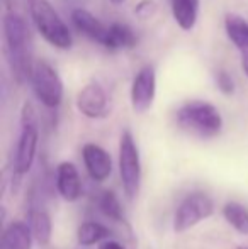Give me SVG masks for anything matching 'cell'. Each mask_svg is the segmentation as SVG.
Listing matches in <instances>:
<instances>
[{"label": "cell", "mask_w": 248, "mask_h": 249, "mask_svg": "<svg viewBox=\"0 0 248 249\" xmlns=\"http://www.w3.org/2000/svg\"><path fill=\"white\" fill-rule=\"evenodd\" d=\"M82 158L85 170L94 181H106L113 173L111 154L95 142H87L82 148Z\"/></svg>", "instance_id": "30bf717a"}, {"label": "cell", "mask_w": 248, "mask_h": 249, "mask_svg": "<svg viewBox=\"0 0 248 249\" xmlns=\"http://www.w3.org/2000/svg\"><path fill=\"white\" fill-rule=\"evenodd\" d=\"M119 175L126 198L133 200L141 187V160L134 138L124 131L119 139Z\"/></svg>", "instance_id": "8992f818"}, {"label": "cell", "mask_w": 248, "mask_h": 249, "mask_svg": "<svg viewBox=\"0 0 248 249\" xmlns=\"http://www.w3.org/2000/svg\"><path fill=\"white\" fill-rule=\"evenodd\" d=\"M38 141H39V129H38L36 112L33 105L26 102L20 110V134L16 148V160H14V170L19 177L26 175L33 166L38 151Z\"/></svg>", "instance_id": "277c9868"}, {"label": "cell", "mask_w": 248, "mask_h": 249, "mask_svg": "<svg viewBox=\"0 0 248 249\" xmlns=\"http://www.w3.org/2000/svg\"><path fill=\"white\" fill-rule=\"evenodd\" d=\"M109 229H107L104 224L100 222H83L82 226L76 231V239H78L80 246H94V244H99L100 241L107 239L109 237Z\"/></svg>", "instance_id": "ac0fdd59"}, {"label": "cell", "mask_w": 248, "mask_h": 249, "mask_svg": "<svg viewBox=\"0 0 248 249\" xmlns=\"http://www.w3.org/2000/svg\"><path fill=\"white\" fill-rule=\"evenodd\" d=\"M223 217L226 222L243 236H248V209L238 202H228L223 207Z\"/></svg>", "instance_id": "d6986e66"}, {"label": "cell", "mask_w": 248, "mask_h": 249, "mask_svg": "<svg viewBox=\"0 0 248 249\" xmlns=\"http://www.w3.org/2000/svg\"><path fill=\"white\" fill-rule=\"evenodd\" d=\"M111 2H113V3H116V5H119V3H123L124 0H111Z\"/></svg>", "instance_id": "d4e9b609"}, {"label": "cell", "mask_w": 248, "mask_h": 249, "mask_svg": "<svg viewBox=\"0 0 248 249\" xmlns=\"http://www.w3.org/2000/svg\"><path fill=\"white\" fill-rule=\"evenodd\" d=\"M156 95V71L146 65L138 70L131 83V105L136 114L150 110Z\"/></svg>", "instance_id": "ba28073f"}, {"label": "cell", "mask_w": 248, "mask_h": 249, "mask_svg": "<svg viewBox=\"0 0 248 249\" xmlns=\"http://www.w3.org/2000/svg\"><path fill=\"white\" fill-rule=\"evenodd\" d=\"M97 205H99V210L107 217V219L114 220V222L124 220L123 207H121L119 198L116 197L114 192H109V190L102 192L99 200H97Z\"/></svg>", "instance_id": "ffe728a7"}, {"label": "cell", "mask_w": 248, "mask_h": 249, "mask_svg": "<svg viewBox=\"0 0 248 249\" xmlns=\"http://www.w3.org/2000/svg\"><path fill=\"white\" fill-rule=\"evenodd\" d=\"M180 129L201 139H211L221 132L223 117L219 110L206 100H191L182 104L175 112Z\"/></svg>", "instance_id": "7a4b0ae2"}, {"label": "cell", "mask_w": 248, "mask_h": 249, "mask_svg": "<svg viewBox=\"0 0 248 249\" xmlns=\"http://www.w3.org/2000/svg\"><path fill=\"white\" fill-rule=\"evenodd\" d=\"M70 19H72V24L75 26V29L78 31L80 34H83L87 39L94 41V43L102 46L104 37H106V31H107V26H104V22H100L95 16H92V14L85 9H73Z\"/></svg>", "instance_id": "7c38bea8"}, {"label": "cell", "mask_w": 248, "mask_h": 249, "mask_svg": "<svg viewBox=\"0 0 248 249\" xmlns=\"http://www.w3.org/2000/svg\"><path fill=\"white\" fill-rule=\"evenodd\" d=\"M33 237L38 244L46 246L51 241V234H53V222L51 217L46 210L43 209H33L29 212V220H27Z\"/></svg>", "instance_id": "2e32d148"}, {"label": "cell", "mask_w": 248, "mask_h": 249, "mask_svg": "<svg viewBox=\"0 0 248 249\" xmlns=\"http://www.w3.org/2000/svg\"><path fill=\"white\" fill-rule=\"evenodd\" d=\"M2 29L3 43H5V58L12 78L19 85L29 82L34 61L31 56V34L26 20L16 10H9L3 16Z\"/></svg>", "instance_id": "6da1fadb"}, {"label": "cell", "mask_w": 248, "mask_h": 249, "mask_svg": "<svg viewBox=\"0 0 248 249\" xmlns=\"http://www.w3.org/2000/svg\"><path fill=\"white\" fill-rule=\"evenodd\" d=\"M225 29L228 39L240 50V53L248 51V20L236 14L225 16Z\"/></svg>", "instance_id": "e0dca14e"}, {"label": "cell", "mask_w": 248, "mask_h": 249, "mask_svg": "<svg viewBox=\"0 0 248 249\" xmlns=\"http://www.w3.org/2000/svg\"><path fill=\"white\" fill-rule=\"evenodd\" d=\"M214 83L223 95H233L235 93V80H233V76L226 70L219 68L214 73Z\"/></svg>", "instance_id": "44dd1931"}, {"label": "cell", "mask_w": 248, "mask_h": 249, "mask_svg": "<svg viewBox=\"0 0 248 249\" xmlns=\"http://www.w3.org/2000/svg\"><path fill=\"white\" fill-rule=\"evenodd\" d=\"M31 19L46 43L58 50H70L73 37L66 22L48 0H27Z\"/></svg>", "instance_id": "3957f363"}, {"label": "cell", "mask_w": 248, "mask_h": 249, "mask_svg": "<svg viewBox=\"0 0 248 249\" xmlns=\"http://www.w3.org/2000/svg\"><path fill=\"white\" fill-rule=\"evenodd\" d=\"M136 41H138L136 33L126 22H111L107 26L102 48H106L109 51L131 50L136 44Z\"/></svg>", "instance_id": "4fadbf2b"}, {"label": "cell", "mask_w": 248, "mask_h": 249, "mask_svg": "<svg viewBox=\"0 0 248 249\" xmlns=\"http://www.w3.org/2000/svg\"><path fill=\"white\" fill-rule=\"evenodd\" d=\"M172 16L182 31H192L199 17V0H170Z\"/></svg>", "instance_id": "9a60e30c"}, {"label": "cell", "mask_w": 248, "mask_h": 249, "mask_svg": "<svg viewBox=\"0 0 248 249\" xmlns=\"http://www.w3.org/2000/svg\"><path fill=\"white\" fill-rule=\"evenodd\" d=\"M99 249H126V248L121 243H117V241H104Z\"/></svg>", "instance_id": "603a6c76"}, {"label": "cell", "mask_w": 248, "mask_h": 249, "mask_svg": "<svg viewBox=\"0 0 248 249\" xmlns=\"http://www.w3.org/2000/svg\"><path fill=\"white\" fill-rule=\"evenodd\" d=\"M75 105L82 115L89 119H102L109 112V99L99 82H90L78 92Z\"/></svg>", "instance_id": "9c48e42d"}, {"label": "cell", "mask_w": 248, "mask_h": 249, "mask_svg": "<svg viewBox=\"0 0 248 249\" xmlns=\"http://www.w3.org/2000/svg\"><path fill=\"white\" fill-rule=\"evenodd\" d=\"M240 63H242L243 73H245L247 78H248V51L247 53H242V56H240Z\"/></svg>", "instance_id": "cb8c5ba5"}, {"label": "cell", "mask_w": 248, "mask_h": 249, "mask_svg": "<svg viewBox=\"0 0 248 249\" xmlns=\"http://www.w3.org/2000/svg\"><path fill=\"white\" fill-rule=\"evenodd\" d=\"M238 249H248V248H238Z\"/></svg>", "instance_id": "484cf974"}, {"label": "cell", "mask_w": 248, "mask_h": 249, "mask_svg": "<svg viewBox=\"0 0 248 249\" xmlns=\"http://www.w3.org/2000/svg\"><path fill=\"white\" fill-rule=\"evenodd\" d=\"M156 10H158V5H156L155 0H141V2L136 3L134 16L141 20H148L155 16Z\"/></svg>", "instance_id": "7402d4cb"}, {"label": "cell", "mask_w": 248, "mask_h": 249, "mask_svg": "<svg viewBox=\"0 0 248 249\" xmlns=\"http://www.w3.org/2000/svg\"><path fill=\"white\" fill-rule=\"evenodd\" d=\"M33 232L24 222H10L3 229L0 249H33Z\"/></svg>", "instance_id": "5bb4252c"}, {"label": "cell", "mask_w": 248, "mask_h": 249, "mask_svg": "<svg viewBox=\"0 0 248 249\" xmlns=\"http://www.w3.org/2000/svg\"><path fill=\"white\" fill-rule=\"evenodd\" d=\"M57 190L66 202H75L82 195V180L73 163L63 161L57 168Z\"/></svg>", "instance_id": "8fae6325"}, {"label": "cell", "mask_w": 248, "mask_h": 249, "mask_svg": "<svg viewBox=\"0 0 248 249\" xmlns=\"http://www.w3.org/2000/svg\"><path fill=\"white\" fill-rule=\"evenodd\" d=\"M214 212V203L209 195L202 192L189 194L177 207L173 215V231L175 232H186L197 226L199 222L209 219Z\"/></svg>", "instance_id": "52a82bcc"}, {"label": "cell", "mask_w": 248, "mask_h": 249, "mask_svg": "<svg viewBox=\"0 0 248 249\" xmlns=\"http://www.w3.org/2000/svg\"><path fill=\"white\" fill-rule=\"evenodd\" d=\"M31 89L36 99L46 108H58L63 100V82L57 68L46 59H36L29 76Z\"/></svg>", "instance_id": "5b68a950"}]
</instances>
